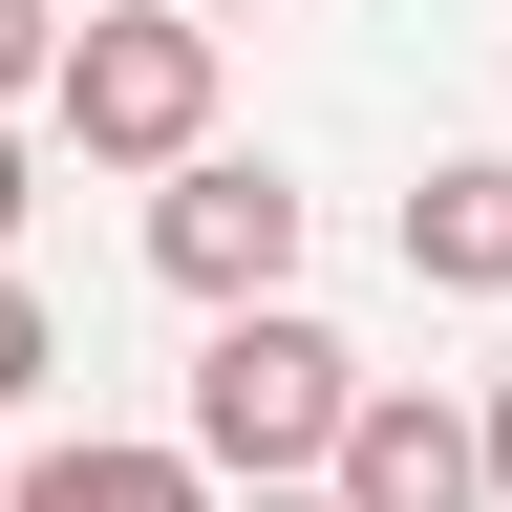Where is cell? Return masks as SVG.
Returning <instances> with one entry per match:
<instances>
[{
    "mask_svg": "<svg viewBox=\"0 0 512 512\" xmlns=\"http://www.w3.org/2000/svg\"><path fill=\"white\" fill-rule=\"evenodd\" d=\"M320 512H491L470 406H427V384H363V427H342V470H320Z\"/></svg>",
    "mask_w": 512,
    "mask_h": 512,
    "instance_id": "4",
    "label": "cell"
},
{
    "mask_svg": "<svg viewBox=\"0 0 512 512\" xmlns=\"http://www.w3.org/2000/svg\"><path fill=\"white\" fill-rule=\"evenodd\" d=\"M22 512H214V470H192V448L86 427V448H22Z\"/></svg>",
    "mask_w": 512,
    "mask_h": 512,
    "instance_id": "6",
    "label": "cell"
},
{
    "mask_svg": "<svg viewBox=\"0 0 512 512\" xmlns=\"http://www.w3.org/2000/svg\"><path fill=\"white\" fill-rule=\"evenodd\" d=\"M43 363H64V342H43V299H22V256H0V406H22Z\"/></svg>",
    "mask_w": 512,
    "mask_h": 512,
    "instance_id": "8",
    "label": "cell"
},
{
    "mask_svg": "<svg viewBox=\"0 0 512 512\" xmlns=\"http://www.w3.org/2000/svg\"><path fill=\"white\" fill-rule=\"evenodd\" d=\"M342 427H363V363H342V320H299V299H256L192 342V470H235V491H320L342 470Z\"/></svg>",
    "mask_w": 512,
    "mask_h": 512,
    "instance_id": "1",
    "label": "cell"
},
{
    "mask_svg": "<svg viewBox=\"0 0 512 512\" xmlns=\"http://www.w3.org/2000/svg\"><path fill=\"white\" fill-rule=\"evenodd\" d=\"M22 214H43V171H22V128H0V256H22Z\"/></svg>",
    "mask_w": 512,
    "mask_h": 512,
    "instance_id": "9",
    "label": "cell"
},
{
    "mask_svg": "<svg viewBox=\"0 0 512 512\" xmlns=\"http://www.w3.org/2000/svg\"><path fill=\"white\" fill-rule=\"evenodd\" d=\"M406 278H427V299H512V150H427V192H406Z\"/></svg>",
    "mask_w": 512,
    "mask_h": 512,
    "instance_id": "5",
    "label": "cell"
},
{
    "mask_svg": "<svg viewBox=\"0 0 512 512\" xmlns=\"http://www.w3.org/2000/svg\"><path fill=\"white\" fill-rule=\"evenodd\" d=\"M43 86H64V0H0V128H22Z\"/></svg>",
    "mask_w": 512,
    "mask_h": 512,
    "instance_id": "7",
    "label": "cell"
},
{
    "mask_svg": "<svg viewBox=\"0 0 512 512\" xmlns=\"http://www.w3.org/2000/svg\"><path fill=\"white\" fill-rule=\"evenodd\" d=\"M235 512H320V491H235Z\"/></svg>",
    "mask_w": 512,
    "mask_h": 512,
    "instance_id": "12",
    "label": "cell"
},
{
    "mask_svg": "<svg viewBox=\"0 0 512 512\" xmlns=\"http://www.w3.org/2000/svg\"><path fill=\"white\" fill-rule=\"evenodd\" d=\"M470 448H491V512H512V384H491V406H470Z\"/></svg>",
    "mask_w": 512,
    "mask_h": 512,
    "instance_id": "10",
    "label": "cell"
},
{
    "mask_svg": "<svg viewBox=\"0 0 512 512\" xmlns=\"http://www.w3.org/2000/svg\"><path fill=\"white\" fill-rule=\"evenodd\" d=\"M43 128L86 171H192L214 150V22H171V0H107V22H64V86H43Z\"/></svg>",
    "mask_w": 512,
    "mask_h": 512,
    "instance_id": "2",
    "label": "cell"
},
{
    "mask_svg": "<svg viewBox=\"0 0 512 512\" xmlns=\"http://www.w3.org/2000/svg\"><path fill=\"white\" fill-rule=\"evenodd\" d=\"M171 22H256V0H171Z\"/></svg>",
    "mask_w": 512,
    "mask_h": 512,
    "instance_id": "11",
    "label": "cell"
},
{
    "mask_svg": "<svg viewBox=\"0 0 512 512\" xmlns=\"http://www.w3.org/2000/svg\"><path fill=\"white\" fill-rule=\"evenodd\" d=\"M299 171H256V150H192L171 192H150V278L171 299H214V320H256V299H299Z\"/></svg>",
    "mask_w": 512,
    "mask_h": 512,
    "instance_id": "3",
    "label": "cell"
},
{
    "mask_svg": "<svg viewBox=\"0 0 512 512\" xmlns=\"http://www.w3.org/2000/svg\"><path fill=\"white\" fill-rule=\"evenodd\" d=\"M0 512H22V448H0Z\"/></svg>",
    "mask_w": 512,
    "mask_h": 512,
    "instance_id": "13",
    "label": "cell"
}]
</instances>
